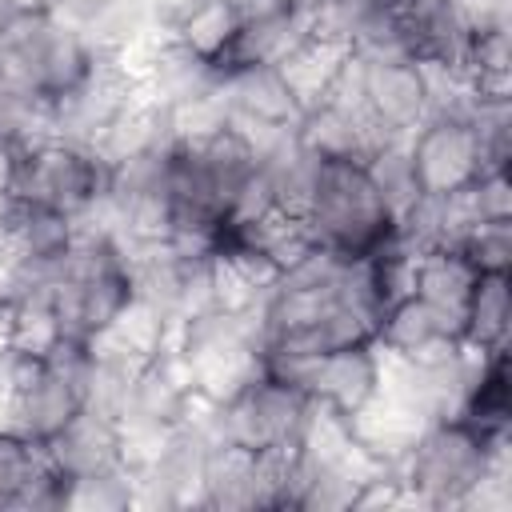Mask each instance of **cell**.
Returning a JSON list of instances; mask_svg holds the SVG:
<instances>
[{
    "label": "cell",
    "mask_w": 512,
    "mask_h": 512,
    "mask_svg": "<svg viewBox=\"0 0 512 512\" xmlns=\"http://www.w3.org/2000/svg\"><path fill=\"white\" fill-rule=\"evenodd\" d=\"M504 436H480L464 420H432L404 452L400 484L420 508H460V500L488 476L492 448Z\"/></svg>",
    "instance_id": "3"
},
{
    "label": "cell",
    "mask_w": 512,
    "mask_h": 512,
    "mask_svg": "<svg viewBox=\"0 0 512 512\" xmlns=\"http://www.w3.org/2000/svg\"><path fill=\"white\" fill-rule=\"evenodd\" d=\"M360 96L368 120L392 140H404L416 124L428 120V80L420 60L412 56H396V60L360 56Z\"/></svg>",
    "instance_id": "7"
},
{
    "label": "cell",
    "mask_w": 512,
    "mask_h": 512,
    "mask_svg": "<svg viewBox=\"0 0 512 512\" xmlns=\"http://www.w3.org/2000/svg\"><path fill=\"white\" fill-rule=\"evenodd\" d=\"M12 348V304L0 300V352Z\"/></svg>",
    "instance_id": "23"
},
{
    "label": "cell",
    "mask_w": 512,
    "mask_h": 512,
    "mask_svg": "<svg viewBox=\"0 0 512 512\" xmlns=\"http://www.w3.org/2000/svg\"><path fill=\"white\" fill-rule=\"evenodd\" d=\"M460 252L472 260L476 272H508V264H512V220H480L464 236Z\"/></svg>",
    "instance_id": "19"
},
{
    "label": "cell",
    "mask_w": 512,
    "mask_h": 512,
    "mask_svg": "<svg viewBox=\"0 0 512 512\" xmlns=\"http://www.w3.org/2000/svg\"><path fill=\"white\" fill-rule=\"evenodd\" d=\"M476 276H480V272L472 268V260H468L460 248H432V252H420V256H416L412 292L424 296L428 304L452 312V316L460 320Z\"/></svg>",
    "instance_id": "15"
},
{
    "label": "cell",
    "mask_w": 512,
    "mask_h": 512,
    "mask_svg": "<svg viewBox=\"0 0 512 512\" xmlns=\"http://www.w3.org/2000/svg\"><path fill=\"white\" fill-rule=\"evenodd\" d=\"M60 320L48 296H28L12 304V348L24 356H48L60 344Z\"/></svg>",
    "instance_id": "18"
},
{
    "label": "cell",
    "mask_w": 512,
    "mask_h": 512,
    "mask_svg": "<svg viewBox=\"0 0 512 512\" xmlns=\"http://www.w3.org/2000/svg\"><path fill=\"white\" fill-rule=\"evenodd\" d=\"M96 52L52 16H0V88L32 100H56L76 88Z\"/></svg>",
    "instance_id": "2"
},
{
    "label": "cell",
    "mask_w": 512,
    "mask_h": 512,
    "mask_svg": "<svg viewBox=\"0 0 512 512\" xmlns=\"http://www.w3.org/2000/svg\"><path fill=\"white\" fill-rule=\"evenodd\" d=\"M44 448L64 480H80L120 464V428L96 412H76L52 440H44Z\"/></svg>",
    "instance_id": "12"
},
{
    "label": "cell",
    "mask_w": 512,
    "mask_h": 512,
    "mask_svg": "<svg viewBox=\"0 0 512 512\" xmlns=\"http://www.w3.org/2000/svg\"><path fill=\"white\" fill-rule=\"evenodd\" d=\"M508 328H512V284L508 272H480L464 316H460V340L472 348L504 352L508 348Z\"/></svg>",
    "instance_id": "14"
},
{
    "label": "cell",
    "mask_w": 512,
    "mask_h": 512,
    "mask_svg": "<svg viewBox=\"0 0 512 512\" xmlns=\"http://www.w3.org/2000/svg\"><path fill=\"white\" fill-rule=\"evenodd\" d=\"M376 392H380V352H376L372 340L324 352L316 360V376H312V388H308V396L316 404H324L340 416L360 412Z\"/></svg>",
    "instance_id": "9"
},
{
    "label": "cell",
    "mask_w": 512,
    "mask_h": 512,
    "mask_svg": "<svg viewBox=\"0 0 512 512\" xmlns=\"http://www.w3.org/2000/svg\"><path fill=\"white\" fill-rule=\"evenodd\" d=\"M156 4H172V0H156Z\"/></svg>",
    "instance_id": "24"
},
{
    "label": "cell",
    "mask_w": 512,
    "mask_h": 512,
    "mask_svg": "<svg viewBox=\"0 0 512 512\" xmlns=\"http://www.w3.org/2000/svg\"><path fill=\"white\" fill-rule=\"evenodd\" d=\"M348 56H352V44L344 36L312 32L276 64V72L288 84V92L296 96V104L308 112V108L324 104V96L332 92V84H336V76H340Z\"/></svg>",
    "instance_id": "13"
},
{
    "label": "cell",
    "mask_w": 512,
    "mask_h": 512,
    "mask_svg": "<svg viewBox=\"0 0 512 512\" xmlns=\"http://www.w3.org/2000/svg\"><path fill=\"white\" fill-rule=\"evenodd\" d=\"M404 140H384V144H376L364 156V168H368L376 192L384 196V204L392 208V220H400L420 200V188H416V176H412V160H408V144Z\"/></svg>",
    "instance_id": "16"
},
{
    "label": "cell",
    "mask_w": 512,
    "mask_h": 512,
    "mask_svg": "<svg viewBox=\"0 0 512 512\" xmlns=\"http://www.w3.org/2000/svg\"><path fill=\"white\" fill-rule=\"evenodd\" d=\"M472 208L480 220H512V180L508 168H484L472 184H468Z\"/></svg>",
    "instance_id": "20"
},
{
    "label": "cell",
    "mask_w": 512,
    "mask_h": 512,
    "mask_svg": "<svg viewBox=\"0 0 512 512\" xmlns=\"http://www.w3.org/2000/svg\"><path fill=\"white\" fill-rule=\"evenodd\" d=\"M52 464L48 448L20 436V432H0V508H16L20 496L36 476H44Z\"/></svg>",
    "instance_id": "17"
},
{
    "label": "cell",
    "mask_w": 512,
    "mask_h": 512,
    "mask_svg": "<svg viewBox=\"0 0 512 512\" xmlns=\"http://www.w3.org/2000/svg\"><path fill=\"white\" fill-rule=\"evenodd\" d=\"M220 92L228 100V112L264 120L276 128H296L304 108L280 80L272 64H248V68H220Z\"/></svg>",
    "instance_id": "11"
},
{
    "label": "cell",
    "mask_w": 512,
    "mask_h": 512,
    "mask_svg": "<svg viewBox=\"0 0 512 512\" xmlns=\"http://www.w3.org/2000/svg\"><path fill=\"white\" fill-rule=\"evenodd\" d=\"M56 0H0V16H48Z\"/></svg>",
    "instance_id": "22"
},
{
    "label": "cell",
    "mask_w": 512,
    "mask_h": 512,
    "mask_svg": "<svg viewBox=\"0 0 512 512\" xmlns=\"http://www.w3.org/2000/svg\"><path fill=\"white\" fill-rule=\"evenodd\" d=\"M316 400L272 376H256L232 400L216 404V440L240 444L248 452H284L296 448Z\"/></svg>",
    "instance_id": "5"
},
{
    "label": "cell",
    "mask_w": 512,
    "mask_h": 512,
    "mask_svg": "<svg viewBox=\"0 0 512 512\" xmlns=\"http://www.w3.org/2000/svg\"><path fill=\"white\" fill-rule=\"evenodd\" d=\"M108 192V164L72 140L44 136L20 148L12 196L24 204H40L64 216H84Z\"/></svg>",
    "instance_id": "4"
},
{
    "label": "cell",
    "mask_w": 512,
    "mask_h": 512,
    "mask_svg": "<svg viewBox=\"0 0 512 512\" xmlns=\"http://www.w3.org/2000/svg\"><path fill=\"white\" fill-rule=\"evenodd\" d=\"M380 348L400 352L408 360L420 364H440L460 348V320L436 304H428L424 296L408 292L400 300H392L380 320H376V336Z\"/></svg>",
    "instance_id": "8"
},
{
    "label": "cell",
    "mask_w": 512,
    "mask_h": 512,
    "mask_svg": "<svg viewBox=\"0 0 512 512\" xmlns=\"http://www.w3.org/2000/svg\"><path fill=\"white\" fill-rule=\"evenodd\" d=\"M404 144H408V160H412V176H416L420 196L460 192L488 168L472 120L428 116L424 124H416L408 132Z\"/></svg>",
    "instance_id": "6"
},
{
    "label": "cell",
    "mask_w": 512,
    "mask_h": 512,
    "mask_svg": "<svg viewBox=\"0 0 512 512\" xmlns=\"http://www.w3.org/2000/svg\"><path fill=\"white\" fill-rule=\"evenodd\" d=\"M20 148H24V144L0 140V196H4V192H12V176H16V160H20Z\"/></svg>",
    "instance_id": "21"
},
{
    "label": "cell",
    "mask_w": 512,
    "mask_h": 512,
    "mask_svg": "<svg viewBox=\"0 0 512 512\" xmlns=\"http://www.w3.org/2000/svg\"><path fill=\"white\" fill-rule=\"evenodd\" d=\"M308 236L340 256H372L392 240V208L376 192L364 160H320L312 196L300 212Z\"/></svg>",
    "instance_id": "1"
},
{
    "label": "cell",
    "mask_w": 512,
    "mask_h": 512,
    "mask_svg": "<svg viewBox=\"0 0 512 512\" xmlns=\"http://www.w3.org/2000/svg\"><path fill=\"white\" fill-rule=\"evenodd\" d=\"M316 32V8H280L264 16H248L240 32L232 36L228 52L220 56V68H248V64H280L304 36Z\"/></svg>",
    "instance_id": "10"
}]
</instances>
